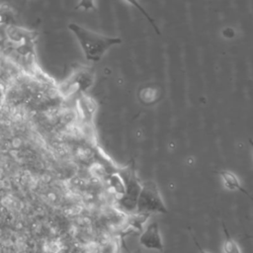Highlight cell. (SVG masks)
<instances>
[{
  "instance_id": "cell-5",
  "label": "cell",
  "mask_w": 253,
  "mask_h": 253,
  "mask_svg": "<svg viewBox=\"0 0 253 253\" xmlns=\"http://www.w3.org/2000/svg\"><path fill=\"white\" fill-rule=\"evenodd\" d=\"M219 175L225 189L229 191H241L249 196V194L242 188L240 180L233 172L229 170H222Z\"/></svg>"
},
{
  "instance_id": "cell-3",
  "label": "cell",
  "mask_w": 253,
  "mask_h": 253,
  "mask_svg": "<svg viewBox=\"0 0 253 253\" xmlns=\"http://www.w3.org/2000/svg\"><path fill=\"white\" fill-rule=\"evenodd\" d=\"M119 175L124 186V192L119 198L120 206L126 214H132L135 212L136 203L142 184L139 182L134 171L130 168L123 170Z\"/></svg>"
},
{
  "instance_id": "cell-4",
  "label": "cell",
  "mask_w": 253,
  "mask_h": 253,
  "mask_svg": "<svg viewBox=\"0 0 253 253\" xmlns=\"http://www.w3.org/2000/svg\"><path fill=\"white\" fill-rule=\"evenodd\" d=\"M139 245L147 250H155L158 252L164 251V243L159 230L158 222L149 223L139 234Z\"/></svg>"
},
{
  "instance_id": "cell-6",
  "label": "cell",
  "mask_w": 253,
  "mask_h": 253,
  "mask_svg": "<svg viewBox=\"0 0 253 253\" xmlns=\"http://www.w3.org/2000/svg\"><path fill=\"white\" fill-rule=\"evenodd\" d=\"M223 231L225 233V240L222 245V250L224 253H242L239 245L237 242L230 237L229 233L227 232L225 226L223 225Z\"/></svg>"
},
{
  "instance_id": "cell-1",
  "label": "cell",
  "mask_w": 253,
  "mask_h": 253,
  "mask_svg": "<svg viewBox=\"0 0 253 253\" xmlns=\"http://www.w3.org/2000/svg\"><path fill=\"white\" fill-rule=\"evenodd\" d=\"M68 29L76 38L85 58L89 62L100 61L112 46L123 42L121 38L101 35L77 24H69Z\"/></svg>"
},
{
  "instance_id": "cell-7",
  "label": "cell",
  "mask_w": 253,
  "mask_h": 253,
  "mask_svg": "<svg viewBox=\"0 0 253 253\" xmlns=\"http://www.w3.org/2000/svg\"><path fill=\"white\" fill-rule=\"evenodd\" d=\"M194 241H195V243H196V245H197V248H198L199 253H211V252H209V251H207V250L203 249V248L201 247V245L198 243V241H197V240H194Z\"/></svg>"
},
{
  "instance_id": "cell-2",
  "label": "cell",
  "mask_w": 253,
  "mask_h": 253,
  "mask_svg": "<svg viewBox=\"0 0 253 253\" xmlns=\"http://www.w3.org/2000/svg\"><path fill=\"white\" fill-rule=\"evenodd\" d=\"M167 211L166 206L155 183H143L138 195L135 212L149 216L152 213H166Z\"/></svg>"
},
{
  "instance_id": "cell-8",
  "label": "cell",
  "mask_w": 253,
  "mask_h": 253,
  "mask_svg": "<svg viewBox=\"0 0 253 253\" xmlns=\"http://www.w3.org/2000/svg\"><path fill=\"white\" fill-rule=\"evenodd\" d=\"M251 144H252V146H253V142H251Z\"/></svg>"
}]
</instances>
